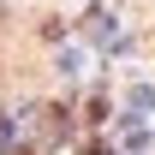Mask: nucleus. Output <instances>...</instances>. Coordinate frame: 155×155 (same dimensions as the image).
I'll use <instances>...</instances> for the list:
<instances>
[{
  "label": "nucleus",
  "mask_w": 155,
  "mask_h": 155,
  "mask_svg": "<svg viewBox=\"0 0 155 155\" xmlns=\"http://www.w3.org/2000/svg\"><path fill=\"white\" fill-rule=\"evenodd\" d=\"M66 137V107H36V143H60Z\"/></svg>",
  "instance_id": "obj_1"
},
{
  "label": "nucleus",
  "mask_w": 155,
  "mask_h": 155,
  "mask_svg": "<svg viewBox=\"0 0 155 155\" xmlns=\"http://www.w3.org/2000/svg\"><path fill=\"white\" fill-rule=\"evenodd\" d=\"M84 125H107V96H101V90L84 101Z\"/></svg>",
  "instance_id": "obj_2"
},
{
  "label": "nucleus",
  "mask_w": 155,
  "mask_h": 155,
  "mask_svg": "<svg viewBox=\"0 0 155 155\" xmlns=\"http://www.w3.org/2000/svg\"><path fill=\"white\" fill-rule=\"evenodd\" d=\"M18 155H30V149H18Z\"/></svg>",
  "instance_id": "obj_3"
}]
</instances>
